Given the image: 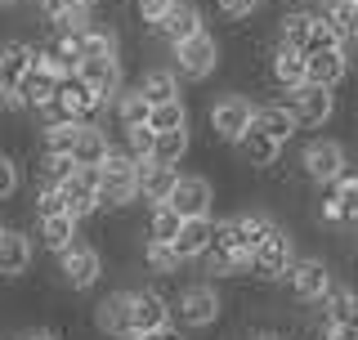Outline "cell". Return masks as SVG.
<instances>
[{"instance_id":"6da1fadb","label":"cell","mask_w":358,"mask_h":340,"mask_svg":"<svg viewBox=\"0 0 358 340\" xmlns=\"http://www.w3.org/2000/svg\"><path fill=\"white\" fill-rule=\"evenodd\" d=\"M134 201H139V157L112 143L99 162V211H126Z\"/></svg>"},{"instance_id":"7a4b0ae2","label":"cell","mask_w":358,"mask_h":340,"mask_svg":"<svg viewBox=\"0 0 358 340\" xmlns=\"http://www.w3.org/2000/svg\"><path fill=\"white\" fill-rule=\"evenodd\" d=\"M220 313H224V300L210 282H193V287L179 291V300H171V323L188 327V332H201V327L220 323Z\"/></svg>"},{"instance_id":"3957f363","label":"cell","mask_w":358,"mask_h":340,"mask_svg":"<svg viewBox=\"0 0 358 340\" xmlns=\"http://www.w3.org/2000/svg\"><path fill=\"white\" fill-rule=\"evenodd\" d=\"M171 54H175V76H184V81H206L220 67V41L206 27L184 36L179 45H171Z\"/></svg>"},{"instance_id":"277c9868","label":"cell","mask_w":358,"mask_h":340,"mask_svg":"<svg viewBox=\"0 0 358 340\" xmlns=\"http://www.w3.org/2000/svg\"><path fill=\"white\" fill-rule=\"evenodd\" d=\"M54 260H59L63 287H72V291H90V287H99V278H103V251L81 242V237H76L67 251H59Z\"/></svg>"},{"instance_id":"5b68a950","label":"cell","mask_w":358,"mask_h":340,"mask_svg":"<svg viewBox=\"0 0 358 340\" xmlns=\"http://www.w3.org/2000/svg\"><path fill=\"white\" fill-rule=\"evenodd\" d=\"M296 260V246H291V233L282 229V224L273 220V229H268L260 242L251 246V274L255 278H264V282H273V278H282L287 274V264Z\"/></svg>"},{"instance_id":"8992f818","label":"cell","mask_w":358,"mask_h":340,"mask_svg":"<svg viewBox=\"0 0 358 340\" xmlns=\"http://www.w3.org/2000/svg\"><path fill=\"white\" fill-rule=\"evenodd\" d=\"M282 278H287L291 296L305 300V304H318L331 287V269H327V260H318V255H296Z\"/></svg>"},{"instance_id":"52a82bcc","label":"cell","mask_w":358,"mask_h":340,"mask_svg":"<svg viewBox=\"0 0 358 340\" xmlns=\"http://www.w3.org/2000/svg\"><path fill=\"white\" fill-rule=\"evenodd\" d=\"M345 148L336 139H309L305 153H300V170H305V179H313L318 188H327L331 179L345 175Z\"/></svg>"},{"instance_id":"ba28073f","label":"cell","mask_w":358,"mask_h":340,"mask_svg":"<svg viewBox=\"0 0 358 340\" xmlns=\"http://www.w3.org/2000/svg\"><path fill=\"white\" fill-rule=\"evenodd\" d=\"M166 206H175L179 220H197V215H210V206H215V188H210L206 175H179Z\"/></svg>"},{"instance_id":"9c48e42d","label":"cell","mask_w":358,"mask_h":340,"mask_svg":"<svg viewBox=\"0 0 358 340\" xmlns=\"http://www.w3.org/2000/svg\"><path fill=\"white\" fill-rule=\"evenodd\" d=\"M251 112H255V104L246 94H224V99H215V104H210V134L224 139V143H233L246 126H251Z\"/></svg>"},{"instance_id":"30bf717a","label":"cell","mask_w":358,"mask_h":340,"mask_svg":"<svg viewBox=\"0 0 358 340\" xmlns=\"http://www.w3.org/2000/svg\"><path fill=\"white\" fill-rule=\"evenodd\" d=\"M166 323H171V300L157 287H130V336L157 332Z\"/></svg>"},{"instance_id":"8fae6325","label":"cell","mask_w":358,"mask_h":340,"mask_svg":"<svg viewBox=\"0 0 358 340\" xmlns=\"http://www.w3.org/2000/svg\"><path fill=\"white\" fill-rule=\"evenodd\" d=\"M282 104L296 112L300 126H322V121H327L331 112H336V94H331L327 85H309V81H305L300 90H287Z\"/></svg>"},{"instance_id":"7c38bea8","label":"cell","mask_w":358,"mask_h":340,"mask_svg":"<svg viewBox=\"0 0 358 340\" xmlns=\"http://www.w3.org/2000/svg\"><path fill=\"white\" fill-rule=\"evenodd\" d=\"M54 104L63 108V117H72V121H94L99 112H103V104H99V94L90 90L76 72H67L59 76V90H54Z\"/></svg>"},{"instance_id":"4fadbf2b","label":"cell","mask_w":358,"mask_h":340,"mask_svg":"<svg viewBox=\"0 0 358 340\" xmlns=\"http://www.w3.org/2000/svg\"><path fill=\"white\" fill-rule=\"evenodd\" d=\"M54 90H59V76L50 72L45 63H31L22 72V81L14 85V99H18V112H41L54 104Z\"/></svg>"},{"instance_id":"5bb4252c","label":"cell","mask_w":358,"mask_h":340,"mask_svg":"<svg viewBox=\"0 0 358 340\" xmlns=\"http://www.w3.org/2000/svg\"><path fill=\"white\" fill-rule=\"evenodd\" d=\"M31 260H36V242L14 224H5V233H0V278L14 282L22 274H31Z\"/></svg>"},{"instance_id":"9a60e30c","label":"cell","mask_w":358,"mask_h":340,"mask_svg":"<svg viewBox=\"0 0 358 340\" xmlns=\"http://www.w3.org/2000/svg\"><path fill=\"white\" fill-rule=\"evenodd\" d=\"M201 27H206V22H201V9L193 5V0H171V9L152 22V36L166 41V45H179L184 36H193V31H201Z\"/></svg>"},{"instance_id":"2e32d148","label":"cell","mask_w":358,"mask_h":340,"mask_svg":"<svg viewBox=\"0 0 358 340\" xmlns=\"http://www.w3.org/2000/svg\"><path fill=\"white\" fill-rule=\"evenodd\" d=\"M318 215L327 224H354L358 220V175H350L345 170L341 179H331L327 184V197H322Z\"/></svg>"},{"instance_id":"e0dca14e","label":"cell","mask_w":358,"mask_h":340,"mask_svg":"<svg viewBox=\"0 0 358 340\" xmlns=\"http://www.w3.org/2000/svg\"><path fill=\"white\" fill-rule=\"evenodd\" d=\"M76 76L94 90L103 108L117 99V90L126 85V76H121V59H81V63H76Z\"/></svg>"},{"instance_id":"ac0fdd59","label":"cell","mask_w":358,"mask_h":340,"mask_svg":"<svg viewBox=\"0 0 358 340\" xmlns=\"http://www.w3.org/2000/svg\"><path fill=\"white\" fill-rule=\"evenodd\" d=\"M345 72H350L345 45H336V50H309V54H305V81H309V85L336 90V85L345 81Z\"/></svg>"},{"instance_id":"d6986e66","label":"cell","mask_w":358,"mask_h":340,"mask_svg":"<svg viewBox=\"0 0 358 340\" xmlns=\"http://www.w3.org/2000/svg\"><path fill=\"white\" fill-rule=\"evenodd\" d=\"M94 327L112 340H126L130 336V287L108 291L103 300L94 304Z\"/></svg>"},{"instance_id":"ffe728a7","label":"cell","mask_w":358,"mask_h":340,"mask_svg":"<svg viewBox=\"0 0 358 340\" xmlns=\"http://www.w3.org/2000/svg\"><path fill=\"white\" fill-rule=\"evenodd\" d=\"M41 18L50 22V31H85L94 22V5H85V0H41Z\"/></svg>"},{"instance_id":"44dd1931","label":"cell","mask_w":358,"mask_h":340,"mask_svg":"<svg viewBox=\"0 0 358 340\" xmlns=\"http://www.w3.org/2000/svg\"><path fill=\"white\" fill-rule=\"evenodd\" d=\"M175 179H179V166H166V162H157V157H139V197L148 201V206L171 197Z\"/></svg>"},{"instance_id":"7402d4cb","label":"cell","mask_w":358,"mask_h":340,"mask_svg":"<svg viewBox=\"0 0 358 340\" xmlns=\"http://www.w3.org/2000/svg\"><path fill=\"white\" fill-rule=\"evenodd\" d=\"M31 63H36V45H31V41H22V36L0 41V85H5V90H14Z\"/></svg>"},{"instance_id":"603a6c76","label":"cell","mask_w":358,"mask_h":340,"mask_svg":"<svg viewBox=\"0 0 358 340\" xmlns=\"http://www.w3.org/2000/svg\"><path fill=\"white\" fill-rule=\"evenodd\" d=\"M233 148L242 153L246 166H273L278 157H282V143H278L273 134H264L260 126H246L238 139H233Z\"/></svg>"},{"instance_id":"cb8c5ba5","label":"cell","mask_w":358,"mask_h":340,"mask_svg":"<svg viewBox=\"0 0 358 340\" xmlns=\"http://www.w3.org/2000/svg\"><path fill=\"white\" fill-rule=\"evenodd\" d=\"M81 237V220H72V215H50V220H36V242L45 246L50 255H59V251H67V246Z\"/></svg>"},{"instance_id":"d4e9b609","label":"cell","mask_w":358,"mask_h":340,"mask_svg":"<svg viewBox=\"0 0 358 340\" xmlns=\"http://www.w3.org/2000/svg\"><path fill=\"white\" fill-rule=\"evenodd\" d=\"M175 255L184 260H201V251L210 246V215H197V220H179V233L171 237Z\"/></svg>"},{"instance_id":"484cf974","label":"cell","mask_w":358,"mask_h":340,"mask_svg":"<svg viewBox=\"0 0 358 340\" xmlns=\"http://www.w3.org/2000/svg\"><path fill=\"white\" fill-rule=\"evenodd\" d=\"M108 148H112L108 130L99 126V121H81L76 143H72V162H76V166H99V162L108 157Z\"/></svg>"},{"instance_id":"4316f807","label":"cell","mask_w":358,"mask_h":340,"mask_svg":"<svg viewBox=\"0 0 358 340\" xmlns=\"http://www.w3.org/2000/svg\"><path fill=\"white\" fill-rule=\"evenodd\" d=\"M251 126H260L264 134H273L278 143H287L291 134H296V112H291L287 104H255V112H251Z\"/></svg>"},{"instance_id":"83f0119b","label":"cell","mask_w":358,"mask_h":340,"mask_svg":"<svg viewBox=\"0 0 358 340\" xmlns=\"http://www.w3.org/2000/svg\"><path fill=\"white\" fill-rule=\"evenodd\" d=\"M322 304V318L327 323H341V327H354L358 332V291L354 287H327V296L318 300Z\"/></svg>"},{"instance_id":"f1b7e54d","label":"cell","mask_w":358,"mask_h":340,"mask_svg":"<svg viewBox=\"0 0 358 340\" xmlns=\"http://www.w3.org/2000/svg\"><path fill=\"white\" fill-rule=\"evenodd\" d=\"M81 41V59H121V36L103 22H90L85 31H76Z\"/></svg>"},{"instance_id":"f546056e","label":"cell","mask_w":358,"mask_h":340,"mask_svg":"<svg viewBox=\"0 0 358 340\" xmlns=\"http://www.w3.org/2000/svg\"><path fill=\"white\" fill-rule=\"evenodd\" d=\"M268 67H273V81L282 90H300V85H305V54L291 50V45H278Z\"/></svg>"},{"instance_id":"4dcf8cb0","label":"cell","mask_w":358,"mask_h":340,"mask_svg":"<svg viewBox=\"0 0 358 340\" xmlns=\"http://www.w3.org/2000/svg\"><path fill=\"white\" fill-rule=\"evenodd\" d=\"M134 90H139L148 104H166V99H179V76L171 67H148V72L134 81Z\"/></svg>"},{"instance_id":"1f68e13d","label":"cell","mask_w":358,"mask_h":340,"mask_svg":"<svg viewBox=\"0 0 358 340\" xmlns=\"http://www.w3.org/2000/svg\"><path fill=\"white\" fill-rule=\"evenodd\" d=\"M148 99L139 94L134 85H121L117 90V99H112V112H117V130H126V126H143L148 121Z\"/></svg>"},{"instance_id":"d6a6232c","label":"cell","mask_w":358,"mask_h":340,"mask_svg":"<svg viewBox=\"0 0 358 340\" xmlns=\"http://www.w3.org/2000/svg\"><path fill=\"white\" fill-rule=\"evenodd\" d=\"M76 130H81V121H72V117L45 121V126H41V153H67V157H72Z\"/></svg>"},{"instance_id":"836d02e7","label":"cell","mask_w":358,"mask_h":340,"mask_svg":"<svg viewBox=\"0 0 358 340\" xmlns=\"http://www.w3.org/2000/svg\"><path fill=\"white\" fill-rule=\"evenodd\" d=\"M152 157H157V162H166V166H179V162H184V157H188V126H179V130H157Z\"/></svg>"},{"instance_id":"e575fe53","label":"cell","mask_w":358,"mask_h":340,"mask_svg":"<svg viewBox=\"0 0 358 340\" xmlns=\"http://www.w3.org/2000/svg\"><path fill=\"white\" fill-rule=\"evenodd\" d=\"M143 264H148V274L171 278V274H179V269H184V260L175 255L171 242H152V237H143Z\"/></svg>"},{"instance_id":"d590c367","label":"cell","mask_w":358,"mask_h":340,"mask_svg":"<svg viewBox=\"0 0 358 340\" xmlns=\"http://www.w3.org/2000/svg\"><path fill=\"white\" fill-rule=\"evenodd\" d=\"M309 18H313V14H305V9L287 14L282 22H278V45H291V50L305 54V45H309Z\"/></svg>"},{"instance_id":"8d00e7d4","label":"cell","mask_w":358,"mask_h":340,"mask_svg":"<svg viewBox=\"0 0 358 340\" xmlns=\"http://www.w3.org/2000/svg\"><path fill=\"white\" fill-rule=\"evenodd\" d=\"M148 126H152V130H179V126H188V108H184V99H166V104H152V108H148Z\"/></svg>"},{"instance_id":"74e56055","label":"cell","mask_w":358,"mask_h":340,"mask_svg":"<svg viewBox=\"0 0 358 340\" xmlns=\"http://www.w3.org/2000/svg\"><path fill=\"white\" fill-rule=\"evenodd\" d=\"M175 233H179V215H175V206H166V201L148 206V237H152V242H171Z\"/></svg>"},{"instance_id":"f35d334b","label":"cell","mask_w":358,"mask_h":340,"mask_svg":"<svg viewBox=\"0 0 358 340\" xmlns=\"http://www.w3.org/2000/svg\"><path fill=\"white\" fill-rule=\"evenodd\" d=\"M41 184H67L72 179V170H76V162L67 153H41Z\"/></svg>"},{"instance_id":"ab89813d","label":"cell","mask_w":358,"mask_h":340,"mask_svg":"<svg viewBox=\"0 0 358 340\" xmlns=\"http://www.w3.org/2000/svg\"><path fill=\"white\" fill-rule=\"evenodd\" d=\"M336 45H345V36L331 27L327 14H313V18H309V45H305V54H309V50H336Z\"/></svg>"},{"instance_id":"60d3db41","label":"cell","mask_w":358,"mask_h":340,"mask_svg":"<svg viewBox=\"0 0 358 340\" xmlns=\"http://www.w3.org/2000/svg\"><path fill=\"white\" fill-rule=\"evenodd\" d=\"M152 139H157V130L143 121V126H126L121 130V148H126L130 157H152Z\"/></svg>"},{"instance_id":"b9f144b4","label":"cell","mask_w":358,"mask_h":340,"mask_svg":"<svg viewBox=\"0 0 358 340\" xmlns=\"http://www.w3.org/2000/svg\"><path fill=\"white\" fill-rule=\"evenodd\" d=\"M18 188H22V166H18L14 153L0 148V201H9Z\"/></svg>"},{"instance_id":"7bdbcfd3","label":"cell","mask_w":358,"mask_h":340,"mask_svg":"<svg viewBox=\"0 0 358 340\" xmlns=\"http://www.w3.org/2000/svg\"><path fill=\"white\" fill-rule=\"evenodd\" d=\"M36 220H50V215H63L67 201H63V188L59 184H36Z\"/></svg>"},{"instance_id":"ee69618b","label":"cell","mask_w":358,"mask_h":340,"mask_svg":"<svg viewBox=\"0 0 358 340\" xmlns=\"http://www.w3.org/2000/svg\"><path fill=\"white\" fill-rule=\"evenodd\" d=\"M166 9H171V0H134V14H139L143 27H152V22L166 14Z\"/></svg>"},{"instance_id":"f6af8a7d","label":"cell","mask_w":358,"mask_h":340,"mask_svg":"<svg viewBox=\"0 0 358 340\" xmlns=\"http://www.w3.org/2000/svg\"><path fill=\"white\" fill-rule=\"evenodd\" d=\"M215 9L224 18H251L260 9V0H215Z\"/></svg>"},{"instance_id":"bcb514c9","label":"cell","mask_w":358,"mask_h":340,"mask_svg":"<svg viewBox=\"0 0 358 340\" xmlns=\"http://www.w3.org/2000/svg\"><path fill=\"white\" fill-rule=\"evenodd\" d=\"M126 340H184V332H179L175 323L157 327V332H139V336H126Z\"/></svg>"},{"instance_id":"7dc6e473","label":"cell","mask_w":358,"mask_h":340,"mask_svg":"<svg viewBox=\"0 0 358 340\" xmlns=\"http://www.w3.org/2000/svg\"><path fill=\"white\" fill-rule=\"evenodd\" d=\"M322 340H358L354 327H341V323H327L322 327Z\"/></svg>"},{"instance_id":"c3c4849f","label":"cell","mask_w":358,"mask_h":340,"mask_svg":"<svg viewBox=\"0 0 358 340\" xmlns=\"http://www.w3.org/2000/svg\"><path fill=\"white\" fill-rule=\"evenodd\" d=\"M14 340H59V336L45 332V327H36V332H22V336H14Z\"/></svg>"},{"instance_id":"681fc988","label":"cell","mask_w":358,"mask_h":340,"mask_svg":"<svg viewBox=\"0 0 358 340\" xmlns=\"http://www.w3.org/2000/svg\"><path fill=\"white\" fill-rule=\"evenodd\" d=\"M246 340H287V336H278V332H251Z\"/></svg>"},{"instance_id":"f907efd6","label":"cell","mask_w":358,"mask_h":340,"mask_svg":"<svg viewBox=\"0 0 358 340\" xmlns=\"http://www.w3.org/2000/svg\"><path fill=\"white\" fill-rule=\"evenodd\" d=\"M22 5V0H0V9H18Z\"/></svg>"},{"instance_id":"816d5d0a","label":"cell","mask_w":358,"mask_h":340,"mask_svg":"<svg viewBox=\"0 0 358 340\" xmlns=\"http://www.w3.org/2000/svg\"><path fill=\"white\" fill-rule=\"evenodd\" d=\"M0 233H5V220H0Z\"/></svg>"},{"instance_id":"f5cc1de1","label":"cell","mask_w":358,"mask_h":340,"mask_svg":"<svg viewBox=\"0 0 358 340\" xmlns=\"http://www.w3.org/2000/svg\"><path fill=\"white\" fill-rule=\"evenodd\" d=\"M300 5H309V0H300Z\"/></svg>"},{"instance_id":"db71d44e","label":"cell","mask_w":358,"mask_h":340,"mask_svg":"<svg viewBox=\"0 0 358 340\" xmlns=\"http://www.w3.org/2000/svg\"><path fill=\"white\" fill-rule=\"evenodd\" d=\"M354 229H358V220H354Z\"/></svg>"},{"instance_id":"11a10c76","label":"cell","mask_w":358,"mask_h":340,"mask_svg":"<svg viewBox=\"0 0 358 340\" xmlns=\"http://www.w3.org/2000/svg\"><path fill=\"white\" fill-rule=\"evenodd\" d=\"M260 5H264V0H260Z\"/></svg>"}]
</instances>
